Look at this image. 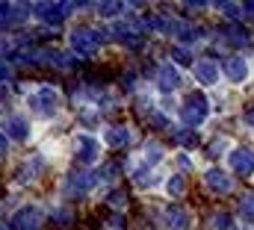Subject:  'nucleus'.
I'll use <instances>...</instances> for the list:
<instances>
[{
	"instance_id": "f257e3e1",
	"label": "nucleus",
	"mask_w": 254,
	"mask_h": 230,
	"mask_svg": "<svg viewBox=\"0 0 254 230\" xmlns=\"http://www.w3.org/2000/svg\"><path fill=\"white\" fill-rule=\"evenodd\" d=\"M30 107L39 118H54L57 115V107H60V92L54 86H39L30 98Z\"/></svg>"
},
{
	"instance_id": "f03ea898",
	"label": "nucleus",
	"mask_w": 254,
	"mask_h": 230,
	"mask_svg": "<svg viewBox=\"0 0 254 230\" xmlns=\"http://www.w3.org/2000/svg\"><path fill=\"white\" fill-rule=\"evenodd\" d=\"M68 42H71V51H74V54L92 57V54H98V48H101V33H98V30H89V27H80V30L71 33Z\"/></svg>"
},
{
	"instance_id": "7ed1b4c3",
	"label": "nucleus",
	"mask_w": 254,
	"mask_h": 230,
	"mask_svg": "<svg viewBox=\"0 0 254 230\" xmlns=\"http://www.w3.org/2000/svg\"><path fill=\"white\" fill-rule=\"evenodd\" d=\"M207 113H210L207 98L204 95H192V98H187V104L181 107V121L187 124V130H195L198 124H204Z\"/></svg>"
},
{
	"instance_id": "20e7f679",
	"label": "nucleus",
	"mask_w": 254,
	"mask_h": 230,
	"mask_svg": "<svg viewBox=\"0 0 254 230\" xmlns=\"http://www.w3.org/2000/svg\"><path fill=\"white\" fill-rule=\"evenodd\" d=\"M95 186V174L92 172H71L65 177V192L71 198H86Z\"/></svg>"
},
{
	"instance_id": "39448f33",
	"label": "nucleus",
	"mask_w": 254,
	"mask_h": 230,
	"mask_svg": "<svg viewBox=\"0 0 254 230\" xmlns=\"http://www.w3.org/2000/svg\"><path fill=\"white\" fill-rule=\"evenodd\" d=\"M228 166H231V172L243 174V177L254 174V151L252 148H234L228 154Z\"/></svg>"
},
{
	"instance_id": "423d86ee",
	"label": "nucleus",
	"mask_w": 254,
	"mask_h": 230,
	"mask_svg": "<svg viewBox=\"0 0 254 230\" xmlns=\"http://www.w3.org/2000/svg\"><path fill=\"white\" fill-rule=\"evenodd\" d=\"M204 189L210 195H228L234 189V180L228 177V172H222V169H210V172H204Z\"/></svg>"
},
{
	"instance_id": "0eeeda50",
	"label": "nucleus",
	"mask_w": 254,
	"mask_h": 230,
	"mask_svg": "<svg viewBox=\"0 0 254 230\" xmlns=\"http://www.w3.org/2000/svg\"><path fill=\"white\" fill-rule=\"evenodd\" d=\"M154 80H157V89H160V92H166V95H172V92L181 86V74H178V68H175V65H160Z\"/></svg>"
},
{
	"instance_id": "6e6552de",
	"label": "nucleus",
	"mask_w": 254,
	"mask_h": 230,
	"mask_svg": "<svg viewBox=\"0 0 254 230\" xmlns=\"http://www.w3.org/2000/svg\"><path fill=\"white\" fill-rule=\"evenodd\" d=\"M74 157H77L80 166H92V163L98 160V142H95L92 136H80V139H77V151H74Z\"/></svg>"
},
{
	"instance_id": "1a4fd4ad",
	"label": "nucleus",
	"mask_w": 254,
	"mask_h": 230,
	"mask_svg": "<svg viewBox=\"0 0 254 230\" xmlns=\"http://www.w3.org/2000/svg\"><path fill=\"white\" fill-rule=\"evenodd\" d=\"M104 142H107L113 151H122V148L130 145V130L122 127V124H110V127L104 130Z\"/></svg>"
},
{
	"instance_id": "9d476101",
	"label": "nucleus",
	"mask_w": 254,
	"mask_h": 230,
	"mask_svg": "<svg viewBox=\"0 0 254 230\" xmlns=\"http://www.w3.org/2000/svg\"><path fill=\"white\" fill-rule=\"evenodd\" d=\"M195 80H198L201 86H216V83H219V65H216L213 59L198 62V65H195Z\"/></svg>"
},
{
	"instance_id": "9b49d317",
	"label": "nucleus",
	"mask_w": 254,
	"mask_h": 230,
	"mask_svg": "<svg viewBox=\"0 0 254 230\" xmlns=\"http://www.w3.org/2000/svg\"><path fill=\"white\" fill-rule=\"evenodd\" d=\"M36 228H39V210L36 207H21L15 213L12 230H36Z\"/></svg>"
},
{
	"instance_id": "f8f14e48",
	"label": "nucleus",
	"mask_w": 254,
	"mask_h": 230,
	"mask_svg": "<svg viewBox=\"0 0 254 230\" xmlns=\"http://www.w3.org/2000/svg\"><path fill=\"white\" fill-rule=\"evenodd\" d=\"M225 74H228V80H234V83H243V80L249 77V65H246V59H243V57L225 59Z\"/></svg>"
},
{
	"instance_id": "ddd939ff",
	"label": "nucleus",
	"mask_w": 254,
	"mask_h": 230,
	"mask_svg": "<svg viewBox=\"0 0 254 230\" xmlns=\"http://www.w3.org/2000/svg\"><path fill=\"white\" fill-rule=\"evenodd\" d=\"M3 130H6V136L15 139V142H24V139L30 136V127H27L24 118H9V121L3 124Z\"/></svg>"
},
{
	"instance_id": "4468645a",
	"label": "nucleus",
	"mask_w": 254,
	"mask_h": 230,
	"mask_svg": "<svg viewBox=\"0 0 254 230\" xmlns=\"http://www.w3.org/2000/svg\"><path fill=\"white\" fill-rule=\"evenodd\" d=\"M169 228L172 230H190V213L181 210V207H172L169 210Z\"/></svg>"
},
{
	"instance_id": "2eb2a0df",
	"label": "nucleus",
	"mask_w": 254,
	"mask_h": 230,
	"mask_svg": "<svg viewBox=\"0 0 254 230\" xmlns=\"http://www.w3.org/2000/svg\"><path fill=\"white\" fill-rule=\"evenodd\" d=\"M225 42H228L231 48H246V45H249V36H246L240 27H228V30H225Z\"/></svg>"
},
{
	"instance_id": "dca6fc26",
	"label": "nucleus",
	"mask_w": 254,
	"mask_h": 230,
	"mask_svg": "<svg viewBox=\"0 0 254 230\" xmlns=\"http://www.w3.org/2000/svg\"><path fill=\"white\" fill-rule=\"evenodd\" d=\"M166 192H169L172 198H181V195L187 192V180H184L181 174H175V177H169V183H166Z\"/></svg>"
},
{
	"instance_id": "f3484780",
	"label": "nucleus",
	"mask_w": 254,
	"mask_h": 230,
	"mask_svg": "<svg viewBox=\"0 0 254 230\" xmlns=\"http://www.w3.org/2000/svg\"><path fill=\"white\" fill-rule=\"evenodd\" d=\"M240 216H243L249 225H254V195L252 192L243 195V201H240Z\"/></svg>"
},
{
	"instance_id": "a211bd4d",
	"label": "nucleus",
	"mask_w": 254,
	"mask_h": 230,
	"mask_svg": "<svg viewBox=\"0 0 254 230\" xmlns=\"http://www.w3.org/2000/svg\"><path fill=\"white\" fill-rule=\"evenodd\" d=\"M169 33H175L181 42H195V39H198V33L192 30L190 24H172V30H169Z\"/></svg>"
},
{
	"instance_id": "6ab92c4d",
	"label": "nucleus",
	"mask_w": 254,
	"mask_h": 230,
	"mask_svg": "<svg viewBox=\"0 0 254 230\" xmlns=\"http://www.w3.org/2000/svg\"><path fill=\"white\" fill-rule=\"evenodd\" d=\"M122 6H125V3H98V12H101L104 18H116V15L122 12Z\"/></svg>"
},
{
	"instance_id": "aec40b11",
	"label": "nucleus",
	"mask_w": 254,
	"mask_h": 230,
	"mask_svg": "<svg viewBox=\"0 0 254 230\" xmlns=\"http://www.w3.org/2000/svg\"><path fill=\"white\" fill-rule=\"evenodd\" d=\"M163 160V148L160 145H148V151H145V166H154V163H160Z\"/></svg>"
},
{
	"instance_id": "412c9836",
	"label": "nucleus",
	"mask_w": 254,
	"mask_h": 230,
	"mask_svg": "<svg viewBox=\"0 0 254 230\" xmlns=\"http://www.w3.org/2000/svg\"><path fill=\"white\" fill-rule=\"evenodd\" d=\"M178 142H181L184 148H198V136H195V130H181V133H178Z\"/></svg>"
},
{
	"instance_id": "4be33fe9",
	"label": "nucleus",
	"mask_w": 254,
	"mask_h": 230,
	"mask_svg": "<svg viewBox=\"0 0 254 230\" xmlns=\"http://www.w3.org/2000/svg\"><path fill=\"white\" fill-rule=\"evenodd\" d=\"M51 222H54L57 228H68V225H71V213H68V210H54V213H51Z\"/></svg>"
},
{
	"instance_id": "5701e85b",
	"label": "nucleus",
	"mask_w": 254,
	"mask_h": 230,
	"mask_svg": "<svg viewBox=\"0 0 254 230\" xmlns=\"http://www.w3.org/2000/svg\"><path fill=\"white\" fill-rule=\"evenodd\" d=\"M172 57H175L178 65H192V51H190V48H175V51H172Z\"/></svg>"
},
{
	"instance_id": "b1692460",
	"label": "nucleus",
	"mask_w": 254,
	"mask_h": 230,
	"mask_svg": "<svg viewBox=\"0 0 254 230\" xmlns=\"http://www.w3.org/2000/svg\"><path fill=\"white\" fill-rule=\"evenodd\" d=\"M216 6H219L228 18H234V21H237V18H243V9H240L237 3H216Z\"/></svg>"
},
{
	"instance_id": "393cba45",
	"label": "nucleus",
	"mask_w": 254,
	"mask_h": 230,
	"mask_svg": "<svg viewBox=\"0 0 254 230\" xmlns=\"http://www.w3.org/2000/svg\"><path fill=\"white\" fill-rule=\"evenodd\" d=\"M213 225H216V230H237V225H234V219H231V216H225V213H219Z\"/></svg>"
},
{
	"instance_id": "a878e982",
	"label": "nucleus",
	"mask_w": 254,
	"mask_h": 230,
	"mask_svg": "<svg viewBox=\"0 0 254 230\" xmlns=\"http://www.w3.org/2000/svg\"><path fill=\"white\" fill-rule=\"evenodd\" d=\"M225 145H228L225 139H213V142H210V148H207V157H210V160L222 157V148H225Z\"/></svg>"
},
{
	"instance_id": "bb28decb",
	"label": "nucleus",
	"mask_w": 254,
	"mask_h": 230,
	"mask_svg": "<svg viewBox=\"0 0 254 230\" xmlns=\"http://www.w3.org/2000/svg\"><path fill=\"white\" fill-rule=\"evenodd\" d=\"M110 204H113L116 210H125V207H127V198H125V192H119V189H116V192H110Z\"/></svg>"
},
{
	"instance_id": "cd10ccee",
	"label": "nucleus",
	"mask_w": 254,
	"mask_h": 230,
	"mask_svg": "<svg viewBox=\"0 0 254 230\" xmlns=\"http://www.w3.org/2000/svg\"><path fill=\"white\" fill-rule=\"evenodd\" d=\"M166 124H169V121H166V115H163V113L151 115V127H154V130H166Z\"/></svg>"
},
{
	"instance_id": "c85d7f7f",
	"label": "nucleus",
	"mask_w": 254,
	"mask_h": 230,
	"mask_svg": "<svg viewBox=\"0 0 254 230\" xmlns=\"http://www.w3.org/2000/svg\"><path fill=\"white\" fill-rule=\"evenodd\" d=\"M101 177H104V180H110V183H113V180H116V177H119V166H107V169H104V174H101Z\"/></svg>"
},
{
	"instance_id": "c756f323",
	"label": "nucleus",
	"mask_w": 254,
	"mask_h": 230,
	"mask_svg": "<svg viewBox=\"0 0 254 230\" xmlns=\"http://www.w3.org/2000/svg\"><path fill=\"white\" fill-rule=\"evenodd\" d=\"M243 18L254 21V3H243Z\"/></svg>"
},
{
	"instance_id": "7c9ffc66",
	"label": "nucleus",
	"mask_w": 254,
	"mask_h": 230,
	"mask_svg": "<svg viewBox=\"0 0 254 230\" xmlns=\"http://www.w3.org/2000/svg\"><path fill=\"white\" fill-rule=\"evenodd\" d=\"M187 9H192V12H198V9H204L207 3H201V0H190V3H184Z\"/></svg>"
},
{
	"instance_id": "2f4dec72",
	"label": "nucleus",
	"mask_w": 254,
	"mask_h": 230,
	"mask_svg": "<svg viewBox=\"0 0 254 230\" xmlns=\"http://www.w3.org/2000/svg\"><path fill=\"white\" fill-rule=\"evenodd\" d=\"M136 86V74H125V89H133Z\"/></svg>"
},
{
	"instance_id": "473e14b6",
	"label": "nucleus",
	"mask_w": 254,
	"mask_h": 230,
	"mask_svg": "<svg viewBox=\"0 0 254 230\" xmlns=\"http://www.w3.org/2000/svg\"><path fill=\"white\" fill-rule=\"evenodd\" d=\"M6 77H9V65L0 62V83H6Z\"/></svg>"
},
{
	"instance_id": "72a5a7b5",
	"label": "nucleus",
	"mask_w": 254,
	"mask_h": 230,
	"mask_svg": "<svg viewBox=\"0 0 254 230\" xmlns=\"http://www.w3.org/2000/svg\"><path fill=\"white\" fill-rule=\"evenodd\" d=\"M6 151H9V139H6V136H3V133H0V157H3V154H6Z\"/></svg>"
},
{
	"instance_id": "f704fd0d",
	"label": "nucleus",
	"mask_w": 254,
	"mask_h": 230,
	"mask_svg": "<svg viewBox=\"0 0 254 230\" xmlns=\"http://www.w3.org/2000/svg\"><path fill=\"white\" fill-rule=\"evenodd\" d=\"M246 121H249V127H254V107L246 113Z\"/></svg>"
},
{
	"instance_id": "c9c22d12",
	"label": "nucleus",
	"mask_w": 254,
	"mask_h": 230,
	"mask_svg": "<svg viewBox=\"0 0 254 230\" xmlns=\"http://www.w3.org/2000/svg\"><path fill=\"white\" fill-rule=\"evenodd\" d=\"M6 95H9V89H6V86H0V104H6Z\"/></svg>"
},
{
	"instance_id": "e433bc0d",
	"label": "nucleus",
	"mask_w": 254,
	"mask_h": 230,
	"mask_svg": "<svg viewBox=\"0 0 254 230\" xmlns=\"http://www.w3.org/2000/svg\"><path fill=\"white\" fill-rule=\"evenodd\" d=\"M0 230H9V228H3V225H0Z\"/></svg>"
}]
</instances>
